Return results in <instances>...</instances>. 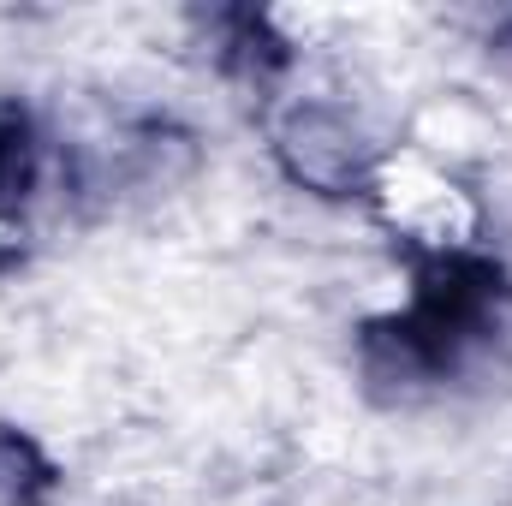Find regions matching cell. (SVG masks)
Segmentation results:
<instances>
[{
    "mask_svg": "<svg viewBox=\"0 0 512 506\" xmlns=\"http://www.w3.org/2000/svg\"><path fill=\"white\" fill-rule=\"evenodd\" d=\"M48 495V465L24 435H0V501L6 506H36Z\"/></svg>",
    "mask_w": 512,
    "mask_h": 506,
    "instance_id": "2",
    "label": "cell"
},
{
    "mask_svg": "<svg viewBox=\"0 0 512 506\" xmlns=\"http://www.w3.org/2000/svg\"><path fill=\"white\" fill-rule=\"evenodd\" d=\"M30 179H36V143H30L24 120H6L0 126V209L18 203L30 191Z\"/></svg>",
    "mask_w": 512,
    "mask_h": 506,
    "instance_id": "3",
    "label": "cell"
},
{
    "mask_svg": "<svg viewBox=\"0 0 512 506\" xmlns=\"http://www.w3.org/2000/svg\"><path fill=\"white\" fill-rule=\"evenodd\" d=\"M274 149H280V167L298 179V185H310V191H328V197H340V191H352L358 179H364V131L352 126L346 114H334V108H292L286 114V126L274 137Z\"/></svg>",
    "mask_w": 512,
    "mask_h": 506,
    "instance_id": "1",
    "label": "cell"
},
{
    "mask_svg": "<svg viewBox=\"0 0 512 506\" xmlns=\"http://www.w3.org/2000/svg\"><path fill=\"white\" fill-rule=\"evenodd\" d=\"M507 48H512V30H507Z\"/></svg>",
    "mask_w": 512,
    "mask_h": 506,
    "instance_id": "4",
    "label": "cell"
}]
</instances>
